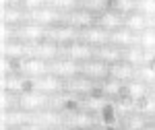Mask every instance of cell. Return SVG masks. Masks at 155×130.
<instances>
[{
  "mask_svg": "<svg viewBox=\"0 0 155 130\" xmlns=\"http://www.w3.org/2000/svg\"><path fill=\"white\" fill-rule=\"evenodd\" d=\"M81 6L91 11L93 15H99L110 6V0H81Z\"/></svg>",
  "mask_w": 155,
  "mask_h": 130,
  "instance_id": "f1b7e54d",
  "label": "cell"
},
{
  "mask_svg": "<svg viewBox=\"0 0 155 130\" xmlns=\"http://www.w3.org/2000/svg\"><path fill=\"white\" fill-rule=\"evenodd\" d=\"M137 109L141 112V114H145L147 118H155V95L153 93H149L147 97H145L143 101H139L137 103Z\"/></svg>",
  "mask_w": 155,
  "mask_h": 130,
  "instance_id": "83f0119b",
  "label": "cell"
},
{
  "mask_svg": "<svg viewBox=\"0 0 155 130\" xmlns=\"http://www.w3.org/2000/svg\"><path fill=\"white\" fill-rule=\"evenodd\" d=\"M124 25H126L130 31H134V33L139 35L141 31H145V29L149 27V15L137 8V11H132L130 15L124 17Z\"/></svg>",
  "mask_w": 155,
  "mask_h": 130,
  "instance_id": "7402d4cb",
  "label": "cell"
},
{
  "mask_svg": "<svg viewBox=\"0 0 155 130\" xmlns=\"http://www.w3.org/2000/svg\"><path fill=\"white\" fill-rule=\"evenodd\" d=\"M110 76L118 79L122 83H128L130 79L137 76V66H132L130 62H126V60L122 58L118 62H114V64H110Z\"/></svg>",
  "mask_w": 155,
  "mask_h": 130,
  "instance_id": "ffe728a7",
  "label": "cell"
},
{
  "mask_svg": "<svg viewBox=\"0 0 155 130\" xmlns=\"http://www.w3.org/2000/svg\"><path fill=\"white\" fill-rule=\"evenodd\" d=\"M81 72L87 79H91L93 83H104L106 79H110V64H106L104 60H99L97 56H93L91 60H87L81 64Z\"/></svg>",
  "mask_w": 155,
  "mask_h": 130,
  "instance_id": "5b68a950",
  "label": "cell"
},
{
  "mask_svg": "<svg viewBox=\"0 0 155 130\" xmlns=\"http://www.w3.org/2000/svg\"><path fill=\"white\" fill-rule=\"evenodd\" d=\"M50 70L54 72V74H58L60 79L68 81L72 76L81 74V62H77V60L68 58L66 54H62L60 58H56L54 62H50Z\"/></svg>",
  "mask_w": 155,
  "mask_h": 130,
  "instance_id": "52a82bcc",
  "label": "cell"
},
{
  "mask_svg": "<svg viewBox=\"0 0 155 130\" xmlns=\"http://www.w3.org/2000/svg\"><path fill=\"white\" fill-rule=\"evenodd\" d=\"M99 85H101V91H104V95L107 99L116 101L118 97H124V83L118 81V79L110 76V79H106L104 83H99Z\"/></svg>",
  "mask_w": 155,
  "mask_h": 130,
  "instance_id": "cb8c5ba5",
  "label": "cell"
},
{
  "mask_svg": "<svg viewBox=\"0 0 155 130\" xmlns=\"http://www.w3.org/2000/svg\"><path fill=\"white\" fill-rule=\"evenodd\" d=\"M48 37L56 39L62 47H66L68 44H72L74 39L81 37V31L74 25H71L68 21H62V23H56L52 27H48Z\"/></svg>",
  "mask_w": 155,
  "mask_h": 130,
  "instance_id": "3957f363",
  "label": "cell"
},
{
  "mask_svg": "<svg viewBox=\"0 0 155 130\" xmlns=\"http://www.w3.org/2000/svg\"><path fill=\"white\" fill-rule=\"evenodd\" d=\"M97 25L104 27L106 31H114V29H118V27L124 25V17L118 11H114L112 6H107L104 12L97 15Z\"/></svg>",
  "mask_w": 155,
  "mask_h": 130,
  "instance_id": "d6986e66",
  "label": "cell"
},
{
  "mask_svg": "<svg viewBox=\"0 0 155 130\" xmlns=\"http://www.w3.org/2000/svg\"><path fill=\"white\" fill-rule=\"evenodd\" d=\"M64 54L68 56V58L77 60V62H87V60H91L93 56H95V47L89 46L87 41H83L81 37L79 39H74L72 44H68V46L64 47Z\"/></svg>",
  "mask_w": 155,
  "mask_h": 130,
  "instance_id": "7c38bea8",
  "label": "cell"
},
{
  "mask_svg": "<svg viewBox=\"0 0 155 130\" xmlns=\"http://www.w3.org/2000/svg\"><path fill=\"white\" fill-rule=\"evenodd\" d=\"M17 37H21L27 44H35L39 39L48 37V27L41 23H35V21H25L17 27Z\"/></svg>",
  "mask_w": 155,
  "mask_h": 130,
  "instance_id": "ba28073f",
  "label": "cell"
},
{
  "mask_svg": "<svg viewBox=\"0 0 155 130\" xmlns=\"http://www.w3.org/2000/svg\"><path fill=\"white\" fill-rule=\"evenodd\" d=\"M64 83H66V81L60 79L58 74H54L52 70H48L46 74L33 79V87L39 89V91H44V93H48L50 97L56 95V93H60V91H64Z\"/></svg>",
  "mask_w": 155,
  "mask_h": 130,
  "instance_id": "9c48e42d",
  "label": "cell"
},
{
  "mask_svg": "<svg viewBox=\"0 0 155 130\" xmlns=\"http://www.w3.org/2000/svg\"><path fill=\"white\" fill-rule=\"evenodd\" d=\"M153 62H155V60H153Z\"/></svg>",
  "mask_w": 155,
  "mask_h": 130,
  "instance_id": "1f68e13d",
  "label": "cell"
},
{
  "mask_svg": "<svg viewBox=\"0 0 155 130\" xmlns=\"http://www.w3.org/2000/svg\"><path fill=\"white\" fill-rule=\"evenodd\" d=\"M29 21H35V23H41L46 27H52L56 23H62L66 21V15L58 8H54L52 4H46L41 8H35V11H29Z\"/></svg>",
  "mask_w": 155,
  "mask_h": 130,
  "instance_id": "8992f818",
  "label": "cell"
},
{
  "mask_svg": "<svg viewBox=\"0 0 155 130\" xmlns=\"http://www.w3.org/2000/svg\"><path fill=\"white\" fill-rule=\"evenodd\" d=\"M137 76L153 89L155 87V62H145L141 66H137Z\"/></svg>",
  "mask_w": 155,
  "mask_h": 130,
  "instance_id": "484cf974",
  "label": "cell"
},
{
  "mask_svg": "<svg viewBox=\"0 0 155 130\" xmlns=\"http://www.w3.org/2000/svg\"><path fill=\"white\" fill-rule=\"evenodd\" d=\"M66 21L71 25H74L79 31H83V29L97 23V15H93L91 11H87L83 6H79V8H74V11H71L66 15Z\"/></svg>",
  "mask_w": 155,
  "mask_h": 130,
  "instance_id": "5bb4252c",
  "label": "cell"
},
{
  "mask_svg": "<svg viewBox=\"0 0 155 130\" xmlns=\"http://www.w3.org/2000/svg\"><path fill=\"white\" fill-rule=\"evenodd\" d=\"M48 70H50V62L35 56V54H29L21 60V72L29 79H37V76L46 74Z\"/></svg>",
  "mask_w": 155,
  "mask_h": 130,
  "instance_id": "30bf717a",
  "label": "cell"
},
{
  "mask_svg": "<svg viewBox=\"0 0 155 130\" xmlns=\"http://www.w3.org/2000/svg\"><path fill=\"white\" fill-rule=\"evenodd\" d=\"M50 101H52V97L48 93L35 89V87H31V89H27V91H23L19 95V107H23V109L31 112V114H37L39 109L48 107Z\"/></svg>",
  "mask_w": 155,
  "mask_h": 130,
  "instance_id": "6da1fadb",
  "label": "cell"
},
{
  "mask_svg": "<svg viewBox=\"0 0 155 130\" xmlns=\"http://www.w3.org/2000/svg\"><path fill=\"white\" fill-rule=\"evenodd\" d=\"M110 6L114 11H118L122 17H126V15H130L132 11L139 8V0H110Z\"/></svg>",
  "mask_w": 155,
  "mask_h": 130,
  "instance_id": "4316f807",
  "label": "cell"
},
{
  "mask_svg": "<svg viewBox=\"0 0 155 130\" xmlns=\"http://www.w3.org/2000/svg\"><path fill=\"white\" fill-rule=\"evenodd\" d=\"M27 19H29V11H25L19 2H12V4H4V6H2V23L19 27V25L25 23Z\"/></svg>",
  "mask_w": 155,
  "mask_h": 130,
  "instance_id": "9a60e30c",
  "label": "cell"
},
{
  "mask_svg": "<svg viewBox=\"0 0 155 130\" xmlns=\"http://www.w3.org/2000/svg\"><path fill=\"white\" fill-rule=\"evenodd\" d=\"M81 39L87 41L89 46L93 47H99L104 46V44H110V31H106L104 27H99V25H91V27H87L81 31Z\"/></svg>",
  "mask_w": 155,
  "mask_h": 130,
  "instance_id": "2e32d148",
  "label": "cell"
},
{
  "mask_svg": "<svg viewBox=\"0 0 155 130\" xmlns=\"http://www.w3.org/2000/svg\"><path fill=\"white\" fill-rule=\"evenodd\" d=\"M33 122H35V128H60V126H66V116L54 106H48L37 112Z\"/></svg>",
  "mask_w": 155,
  "mask_h": 130,
  "instance_id": "7a4b0ae2",
  "label": "cell"
},
{
  "mask_svg": "<svg viewBox=\"0 0 155 130\" xmlns=\"http://www.w3.org/2000/svg\"><path fill=\"white\" fill-rule=\"evenodd\" d=\"M110 41H112L114 46H118V47L124 50V47L134 46V44H137V33L130 31L126 25H122V27H118V29L110 31Z\"/></svg>",
  "mask_w": 155,
  "mask_h": 130,
  "instance_id": "44dd1931",
  "label": "cell"
},
{
  "mask_svg": "<svg viewBox=\"0 0 155 130\" xmlns=\"http://www.w3.org/2000/svg\"><path fill=\"white\" fill-rule=\"evenodd\" d=\"M31 54V44L23 41L21 37H11L2 41V56H8L15 60H23L25 56Z\"/></svg>",
  "mask_w": 155,
  "mask_h": 130,
  "instance_id": "8fae6325",
  "label": "cell"
},
{
  "mask_svg": "<svg viewBox=\"0 0 155 130\" xmlns=\"http://www.w3.org/2000/svg\"><path fill=\"white\" fill-rule=\"evenodd\" d=\"M50 4H52L54 8L62 11L64 15H68L71 11H74V8L81 6V0H50Z\"/></svg>",
  "mask_w": 155,
  "mask_h": 130,
  "instance_id": "f546056e",
  "label": "cell"
},
{
  "mask_svg": "<svg viewBox=\"0 0 155 130\" xmlns=\"http://www.w3.org/2000/svg\"><path fill=\"white\" fill-rule=\"evenodd\" d=\"M151 93V87L145 83V81H141L139 76H134V79H130L128 83H124V95L126 97H130L132 101H143L147 95ZM120 99V97H118Z\"/></svg>",
  "mask_w": 155,
  "mask_h": 130,
  "instance_id": "e0dca14e",
  "label": "cell"
},
{
  "mask_svg": "<svg viewBox=\"0 0 155 130\" xmlns=\"http://www.w3.org/2000/svg\"><path fill=\"white\" fill-rule=\"evenodd\" d=\"M95 85L97 83H93L91 79H87L83 72H81V74H77V76L68 79V81L64 83V89L71 91V93H77V95H81V97H85V95H89L91 91H93Z\"/></svg>",
  "mask_w": 155,
  "mask_h": 130,
  "instance_id": "ac0fdd59",
  "label": "cell"
},
{
  "mask_svg": "<svg viewBox=\"0 0 155 130\" xmlns=\"http://www.w3.org/2000/svg\"><path fill=\"white\" fill-rule=\"evenodd\" d=\"M19 4L25 11H35V8H41V6L50 4V0H19Z\"/></svg>",
  "mask_w": 155,
  "mask_h": 130,
  "instance_id": "4dcf8cb0",
  "label": "cell"
},
{
  "mask_svg": "<svg viewBox=\"0 0 155 130\" xmlns=\"http://www.w3.org/2000/svg\"><path fill=\"white\" fill-rule=\"evenodd\" d=\"M31 54H35L39 58L48 60V62H54L56 58H60L62 54H64V47L60 46L56 39H52V37H44V39H39L35 44H31Z\"/></svg>",
  "mask_w": 155,
  "mask_h": 130,
  "instance_id": "277c9868",
  "label": "cell"
},
{
  "mask_svg": "<svg viewBox=\"0 0 155 130\" xmlns=\"http://www.w3.org/2000/svg\"><path fill=\"white\" fill-rule=\"evenodd\" d=\"M95 56L99 60H104L106 64H114V62H118V60L124 58V52H122V47L114 46V44L110 41V44H104V46L95 47Z\"/></svg>",
  "mask_w": 155,
  "mask_h": 130,
  "instance_id": "603a6c76",
  "label": "cell"
},
{
  "mask_svg": "<svg viewBox=\"0 0 155 130\" xmlns=\"http://www.w3.org/2000/svg\"><path fill=\"white\" fill-rule=\"evenodd\" d=\"M137 44L147 50V52H155V27H147L145 31H141L139 35H137Z\"/></svg>",
  "mask_w": 155,
  "mask_h": 130,
  "instance_id": "d4e9b609",
  "label": "cell"
},
{
  "mask_svg": "<svg viewBox=\"0 0 155 130\" xmlns=\"http://www.w3.org/2000/svg\"><path fill=\"white\" fill-rule=\"evenodd\" d=\"M66 126L68 128H95V126H99V120H97L95 114L81 107L79 112L66 116Z\"/></svg>",
  "mask_w": 155,
  "mask_h": 130,
  "instance_id": "4fadbf2b",
  "label": "cell"
}]
</instances>
